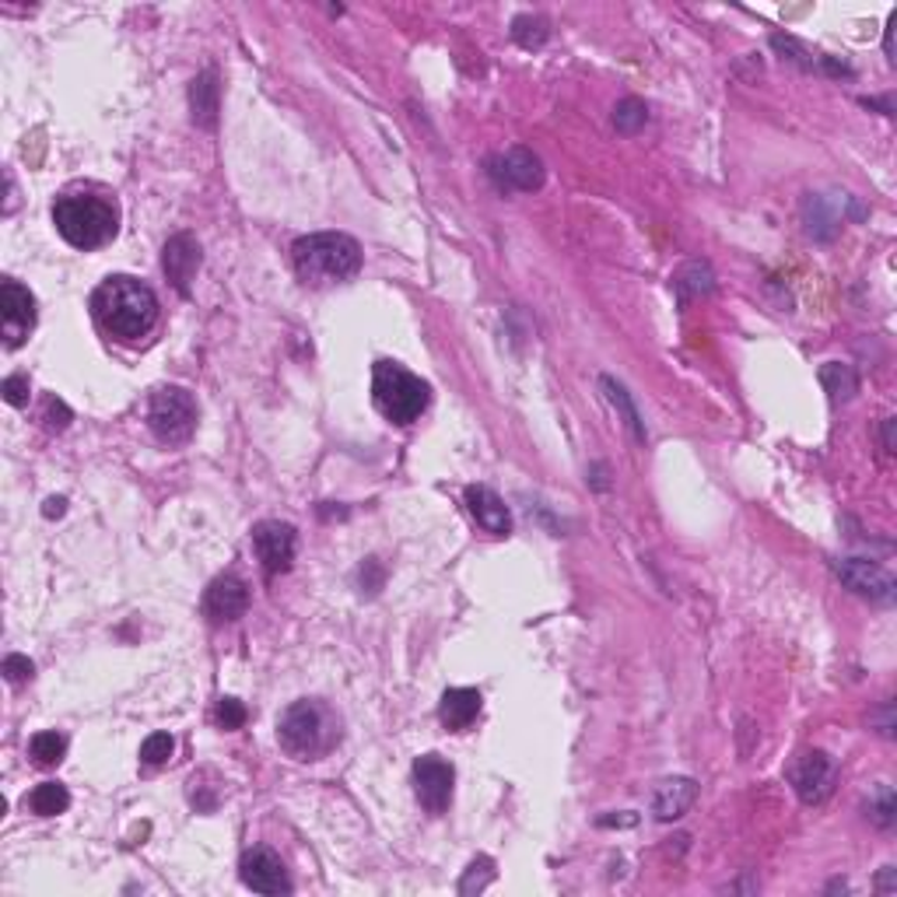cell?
I'll list each match as a JSON object with an SVG mask.
<instances>
[{
  "label": "cell",
  "instance_id": "cell-1",
  "mask_svg": "<svg viewBox=\"0 0 897 897\" xmlns=\"http://www.w3.org/2000/svg\"><path fill=\"white\" fill-rule=\"evenodd\" d=\"M96 323L116 340H137L159 320V298L137 277H109L91 295Z\"/></svg>",
  "mask_w": 897,
  "mask_h": 897
},
{
  "label": "cell",
  "instance_id": "cell-2",
  "mask_svg": "<svg viewBox=\"0 0 897 897\" xmlns=\"http://www.w3.org/2000/svg\"><path fill=\"white\" fill-rule=\"evenodd\" d=\"M295 274L306 281L309 288H329L344 285L361 271V249L351 235L344 232H316L302 235L291 246Z\"/></svg>",
  "mask_w": 897,
  "mask_h": 897
},
{
  "label": "cell",
  "instance_id": "cell-3",
  "mask_svg": "<svg viewBox=\"0 0 897 897\" xmlns=\"http://www.w3.org/2000/svg\"><path fill=\"white\" fill-rule=\"evenodd\" d=\"M53 225L74 249H99L116 235L120 211L99 194H64L53 203Z\"/></svg>",
  "mask_w": 897,
  "mask_h": 897
},
{
  "label": "cell",
  "instance_id": "cell-4",
  "mask_svg": "<svg viewBox=\"0 0 897 897\" xmlns=\"http://www.w3.org/2000/svg\"><path fill=\"white\" fill-rule=\"evenodd\" d=\"M277 739L281 747H285L291 758L298 761H312L326 753L329 747L340 739V730H337V719L329 712L326 705L320 701H295L285 715L277 722Z\"/></svg>",
  "mask_w": 897,
  "mask_h": 897
},
{
  "label": "cell",
  "instance_id": "cell-5",
  "mask_svg": "<svg viewBox=\"0 0 897 897\" xmlns=\"http://www.w3.org/2000/svg\"><path fill=\"white\" fill-rule=\"evenodd\" d=\"M372 400L393 424H411L428 407V383L418 379L397 361H375L372 369Z\"/></svg>",
  "mask_w": 897,
  "mask_h": 897
},
{
  "label": "cell",
  "instance_id": "cell-6",
  "mask_svg": "<svg viewBox=\"0 0 897 897\" xmlns=\"http://www.w3.org/2000/svg\"><path fill=\"white\" fill-rule=\"evenodd\" d=\"M148 428L154 438L165 446H179L194 435L197 428V403L186 389L169 386L154 393V400L148 407Z\"/></svg>",
  "mask_w": 897,
  "mask_h": 897
},
{
  "label": "cell",
  "instance_id": "cell-7",
  "mask_svg": "<svg viewBox=\"0 0 897 897\" xmlns=\"http://www.w3.org/2000/svg\"><path fill=\"white\" fill-rule=\"evenodd\" d=\"M253 550L257 561L266 578H277L291 572L295 550H298V533L291 523H281V519H263L253 526Z\"/></svg>",
  "mask_w": 897,
  "mask_h": 897
},
{
  "label": "cell",
  "instance_id": "cell-8",
  "mask_svg": "<svg viewBox=\"0 0 897 897\" xmlns=\"http://www.w3.org/2000/svg\"><path fill=\"white\" fill-rule=\"evenodd\" d=\"M36 326V298L18 281H4L0 285V334H4V348L14 351L22 348L25 337Z\"/></svg>",
  "mask_w": 897,
  "mask_h": 897
},
{
  "label": "cell",
  "instance_id": "cell-9",
  "mask_svg": "<svg viewBox=\"0 0 897 897\" xmlns=\"http://www.w3.org/2000/svg\"><path fill=\"white\" fill-rule=\"evenodd\" d=\"M452 782L456 771L449 761H443L438 753H424V758L414 761V789L421 807L428 813H446L452 802Z\"/></svg>",
  "mask_w": 897,
  "mask_h": 897
},
{
  "label": "cell",
  "instance_id": "cell-10",
  "mask_svg": "<svg viewBox=\"0 0 897 897\" xmlns=\"http://www.w3.org/2000/svg\"><path fill=\"white\" fill-rule=\"evenodd\" d=\"M487 165H491L487 172L498 179L501 190L533 194V190H540L544 186V162L530 148H512V151L501 154V159H491Z\"/></svg>",
  "mask_w": 897,
  "mask_h": 897
},
{
  "label": "cell",
  "instance_id": "cell-11",
  "mask_svg": "<svg viewBox=\"0 0 897 897\" xmlns=\"http://www.w3.org/2000/svg\"><path fill=\"white\" fill-rule=\"evenodd\" d=\"M793 785L807 807H821L834 793V761L824 750H807L793 768Z\"/></svg>",
  "mask_w": 897,
  "mask_h": 897
},
{
  "label": "cell",
  "instance_id": "cell-12",
  "mask_svg": "<svg viewBox=\"0 0 897 897\" xmlns=\"http://www.w3.org/2000/svg\"><path fill=\"white\" fill-rule=\"evenodd\" d=\"M834 572L845 582L848 589L859 596H870L876 603H890L894 600V578L880 569V564L865 561V558H838L834 561Z\"/></svg>",
  "mask_w": 897,
  "mask_h": 897
},
{
  "label": "cell",
  "instance_id": "cell-13",
  "mask_svg": "<svg viewBox=\"0 0 897 897\" xmlns=\"http://www.w3.org/2000/svg\"><path fill=\"white\" fill-rule=\"evenodd\" d=\"M239 876L249 890L257 894H291V880L285 862H281L271 848H253L239 862Z\"/></svg>",
  "mask_w": 897,
  "mask_h": 897
},
{
  "label": "cell",
  "instance_id": "cell-14",
  "mask_svg": "<svg viewBox=\"0 0 897 897\" xmlns=\"http://www.w3.org/2000/svg\"><path fill=\"white\" fill-rule=\"evenodd\" d=\"M249 610V586L239 575H217L203 593V613L214 624H232Z\"/></svg>",
  "mask_w": 897,
  "mask_h": 897
},
{
  "label": "cell",
  "instance_id": "cell-15",
  "mask_svg": "<svg viewBox=\"0 0 897 897\" xmlns=\"http://www.w3.org/2000/svg\"><path fill=\"white\" fill-rule=\"evenodd\" d=\"M162 266H165L169 285L176 288L179 295H190V285H194V277L200 271V242L194 239L190 232H176L165 242Z\"/></svg>",
  "mask_w": 897,
  "mask_h": 897
},
{
  "label": "cell",
  "instance_id": "cell-16",
  "mask_svg": "<svg viewBox=\"0 0 897 897\" xmlns=\"http://www.w3.org/2000/svg\"><path fill=\"white\" fill-rule=\"evenodd\" d=\"M466 509L477 519V526L495 533V537H509L512 533V515L506 509V501H501L491 487H484V484L466 487Z\"/></svg>",
  "mask_w": 897,
  "mask_h": 897
},
{
  "label": "cell",
  "instance_id": "cell-17",
  "mask_svg": "<svg viewBox=\"0 0 897 897\" xmlns=\"http://www.w3.org/2000/svg\"><path fill=\"white\" fill-rule=\"evenodd\" d=\"M698 799V782L695 778H666L656 785L652 793V813L659 821H676L684 817Z\"/></svg>",
  "mask_w": 897,
  "mask_h": 897
},
{
  "label": "cell",
  "instance_id": "cell-18",
  "mask_svg": "<svg viewBox=\"0 0 897 897\" xmlns=\"http://www.w3.org/2000/svg\"><path fill=\"white\" fill-rule=\"evenodd\" d=\"M438 715L452 730V733H463L474 726V719L481 715V690L474 687H452L443 695V705H438Z\"/></svg>",
  "mask_w": 897,
  "mask_h": 897
},
{
  "label": "cell",
  "instance_id": "cell-19",
  "mask_svg": "<svg viewBox=\"0 0 897 897\" xmlns=\"http://www.w3.org/2000/svg\"><path fill=\"white\" fill-rule=\"evenodd\" d=\"M190 109H194L197 127L211 130L217 123V77H214V71H203L190 85Z\"/></svg>",
  "mask_w": 897,
  "mask_h": 897
},
{
  "label": "cell",
  "instance_id": "cell-20",
  "mask_svg": "<svg viewBox=\"0 0 897 897\" xmlns=\"http://www.w3.org/2000/svg\"><path fill=\"white\" fill-rule=\"evenodd\" d=\"M25 807L33 810L36 817H57V813H64L71 807V793H67V785H60V782H42V785H36L33 793H28Z\"/></svg>",
  "mask_w": 897,
  "mask_h": 897
},
{
  "label": "cell",
  "instance_id": "cell-21",
  "mask_svg": "<svg viewBox=\"0 0 897 897\" xmlns=\"http://www.w3.org/2000/svg\"><path fill=\"white\" fill-rule=\"evenodd\" d=\"M673 288L681 295V302L687 306L695 295H708L715 285H712V271H708L705 263H687L681 274L673 277Z\"/></svg>",
  "mask_w": 897,
  "mask_h": 897
},
{
  "label": "cell",
  "instance_id": "cell-22",
  "mask_svg": "<svg viewBox=\"0 0 897 897\" xmlns=\"http://www.w3.org/2000/svg\"><path fill=\"white\" fill-rule=\"evenodd\" d=\"M28 753H33V761H36L39 768H53V764L64 761V753H67V736L57 733V730H50V733H36L33 744H28Z\"/></svg>",
  "mask_w": 897,
  "mask_h": 897
},
{
  "label": "cell",
  "instance_id": "cell-23",
  "mask_svg": "<svg viewBox=\"0 0 897 897\" xmlns=\"http://www.w3.org/2000/svg\"><path fill=\"white\" fill-rule=\"evenodd\" d=\"M821 383L827 386V393H831L834 403H838V400H848V397H852V393L859 389L856 372L848 369V365H838V361H827V365L821 369Z\"/></svg>",
  "mask_w": 897,
  "mask_h": 897
},
{
  "label": "cell",
  "instance_id": "cell-24",
  "mask_svg": "<svg viewBox=\"0 0 897 897\" xmlns=\"http://www.w3.org/2000/svg\"><path fill=\"white\" fill-rule=\"evenodd\" d=\"M603 389H607L610 403L624 414V424L632 428V435L638 438V443H645V424H641V418H638V411H635L632 397H627V389H624L621 383H613V379H603Z\"/></svg>",
  "mask_w": 897,
  "mask_h": 897
},
{
  "label": "cell",
  "instance_id": "cell-25",
  "mask_svg": "<svg viewBox=\"0 0 897 897\" xmlns=\"http://www.w3.org/2000/svg\"><path fill=\"white\" fill-rule=\"evenodd\" d=\"M547 22L540 18V14H519V18L512 22V39L519 46H526V50H537V46L547 42Z\"/></svg>",
  "mask_w": 897,
  "mask_h": 897
},
{
  "label": "cell",
  "instance_id": "cell-26",
  "mask_svg": "<svg viewBox=\"0 0 897 897\" xmlns=\"http://www.w3.org/2000/svg\"><path fill=\"white\" fill-rule=\"evenodd\" d=\"M645 123H649V109H645V102H638V99H624V102H618V109H613V127L621 134H638Z\"/></svg>",
  "mask_w": 897,
  "mask_h": 897
},
{
  "label": "cell",
  "instance_id": "cell-27",
  "mask_svg": "<svg viewBox=\"0 0 897 897\" xmlns=\"http://www.w3.org/2000/svg\"><path fill=\"white\" fill-rule=\"evenodd\" d=\"M865 810H870V821H873L876 827H894V821H897V802H894L890 785H880V789L870 796V802H865Z\"/></svg>",
  "mask_w": 897,
  "mask_h": 897
},
{
  "label": "cell",
  "instance_id": "cell-28",
  "mask_svg": "<svg viewBox=\"0 0 897 897\" xmlns=\"http://www.w3.org/2000/svg\"><path fill=\"white\" fill-rule=\"evenodd\" d=\"M172 750H176V739H172L169 733H151L145 744H140V761L159 768L172 758Z\"/></svg>",
  "mask_w": 897,
  "mask_h": 897
},
{
  "label": "cell",
  "instance_id": "cell-29",
  "mask_svg": "<svg viewBox=\"0 0 897 897\" xmlns=\"http://www.w3.org/2000/svg\"><path fill=\"white\" fill-rule=\"evenodd\" d=\"M495 880V862L491 859H477L474 865H470V873L463 876V884H460V894H474V890H484L487 884Z\"/></svg>",
  "mask_w": 897,
  "mask_h": 897
},
{
  "label": "cell",
  "instance_id": "cell-30",
  "mask_svg": "<svg viewBox=\"0 0 897 897\" xmlns=\"http://www.w3.org/2000/svg\"><path fill=\"white\" fill-rule=\"evenodd\" d=\"M217 722H222V730H239L242 722H246V708H242V701L222 698V705H217Z\"/></svg>",
  "mask_w": 897,
  "mask_h": 897
},
{
  "label": "cell",
  "instance_id": "cell-31",
  "mask_svg": "<svg viewBox=\"0 0 897 897\" xmlns=\"http://www.w3.org/2000/svg\"><path fill=\"white\" fill-rule=\"evenodd\" d=\"M0 393H4V400L11 407H25L28 403V375H11V379H4V386H0Z\"/></svg>",
  "mask_w": 897,
  "mask_h": 897
},
{
  "label": "cell",
  "instance_id": "cell-32",
  "mask_svg": "<svg viewBox=\"0 0 897 897\" xmlns=\"http://www.w3.org/2000/svg\"><path fill=\"white\" fill-rule=\"evenodd\" d=\"M33 659L28 656H8L4 659V676L11 684H22V681H28V676H33Z\"/></svg>",
  "mask_w": 897,
  "mask_h": 897
},
{
  "label": "cell",
  "instance_id": "cell-33",
  "mask_svg": "<svg viewBox=\"0 0 897 897\" xmlns=\"http://www.w3.org/2000/svg\"><path fill=\"white\" fill-rule=\"evenodd\" d=\"M46 421H50V428H57V432H64L67 428V421H71V411L60 400H50L46 403Z\"/></svg>",
  "mask_w": 897,
  "mask_h": 897
},
{
  "label": "cell",
  "instance_id": "cell-34",
  "mask_svg": "<svg viewBox=\"0 0 897 897\" xmlns=\"http://www.w3.org/2000/svg\"><path fill=\"white\" fill-rule=\"evenodd\" d=\"M42 512L50 515V519H60V515L67 512V501H64V498H50V501H46V509H42Z\"/></svg>",
  "mask_w": 897,
  "mask_h": 897
},
{
  "label": "cell",
  "instance_id": "cell-35",
  "mask_svg": "<svg viewBox=\"0 0 897 897\" xmlns=\"http://www.w3.org/2000/svg\"><path fill=\"white\" fill-rule=\"evenodd\" d=\"M884 446H887V452H894V418H887V432H884Z\"/></svg>",
  "mask_w": 897,
  "mask_h": 897
}]
</instances>
